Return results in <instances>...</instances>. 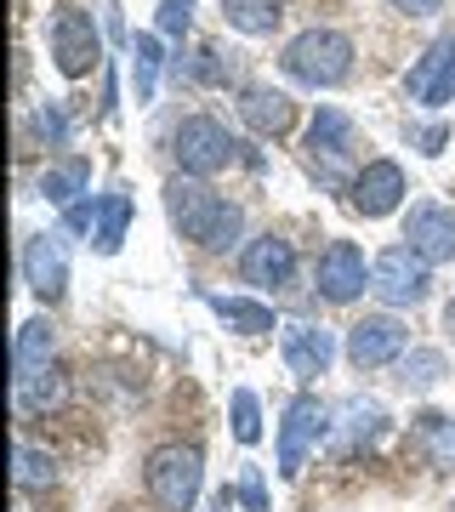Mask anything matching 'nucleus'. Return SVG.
I'll return each mask as SVG.
<instances>
[{"instance_id":"f257e3e1","label":"nucleus","mask_w":455,"mask_h":512,"mask_svg":"<svg viewBox=\"0 0 455 512\" xmlns=\"http://www.w3.org/2000/svg\"><path fill=\"white\" fill-rule=\"evenodd\" d=\"M165 211L177 222L182 239H194L200 251H228L239 239V205L222 200L211 183L200 177H171L165 183Z\"/></svg>"},{"instance_id":"f03ea898","label":"nucleus","mask_w":455,"mask_h":512,"mask_svg":"<svg viewBox=\"0 0 455 512\" xmlns=\"http://www.w3.org/2000/svg\"><path fill=\"white\" fill-rule=\"evenodd\" d=\"M285 74L313 86V92H330L353 74V40L336 35V29H308L285 46Z\"/></svg>"},{"instance_id":"7ed1b4c3","label":"nucleus","mask_w":455,"mask_h":512,"mask_svg":"<svg viewBox=\"0 0 455 512\" xmlns=\"http://www.w3.org/2000/svg\"><path fill=\"white\" fill-rule=\"evenodd\" d=\"M143 478H148V495H154L160 507L188 512L194 501H200V484H205V456L194 450V444H160V450L148 456Z\"/></svg>"},{"instance_id":"20e7f679","label":"nucleus","mask_w":455,"mask_h":512,"mask_svg":"<svg viewBox=\"0 0 455 512\" xmlns=\"http://www.w3.org/2000/svg\"><path fill=\"white\" fill-rule=\"evenodd\" d=\"M171 154H177L182 177H217V171L234 165L239 143L228 137L222 120H211V114H188V120L171 131Z\"/></svg>"},{"instance_id":"39448f33","label":"nucleus","mask_w":455,"mask_h":512,"mask_svg":"<svg viewBox=\"0 0 455 512\" xmlns=\"http://www.w3.org/2000/svg\"><path fill=\"white\" fill-rule=\"evenodd\" d=\"M308 165L319 171V183L330 188H353V120L342 109H319L313 114V131H308Z\"/></svg>"},{"instance_id":"423d86ee","label":"nucleus","mask_w":455,"mask_h":512,"mask_svg":"<svg viewBox=\"0 0 455 512\" xmlns=\"http://www.w3.org/2000/svg\"><path fill=\"white\" fill-rule=\"evenodd\" d=\"M427 268H433V262H427L421 251H410V245H387V251L370 262V291L382 296L387 308H416L421 296H427V285H433Z\"/></svg>"},{"instance_id":"0eeeda50","label":"nucleus","mask_w":455,"mask_h":512,"mask_svg":"<svg viewBox=\"0 0 455 512\" xmlns=\"http://www.w3.org/2000/svg\"><path fill=\"white\" fill-rule=\"evenodd\" d=\"M97 57H103V35H97L91 12H80V6H57V18H52V63L69 74V80H80V74L97 69Z\"/></svg>"},{"instance_id":"6e6552de","label":"nucleus","mask_w":455,"mask_h":512,"mask_svg":"<svg viewBox=\"0 0 455 512\" xmlns=\"http://www.w3.org/2000/svg\"><path fill=\"white\" fill-rule=\"evenodd\" d=\"M325 421H330L325 404L313 399V393L291 399V410H285V421H279V478H296V473H302L308 450L325 439Z\"/></svg>"},{"instance_id":"1a4fd4ad","label":"nucleus","mask_w":455,"mask_h":512,"mask_svg":"<svg viewBox=\"0 0 455 512\" xmlns=\"http://www.w3.org/2000/svg\"><path fill=\"white\" fill-rule=\"evenodd\" d=\"M404 348H410V330H404L393 313H370V319H359V325L347 330V359H353L359 370L393 365Z\"/></svg>"},{"instance_id":"9d476101","label":"nucleus","mask_w":455,"mask_h":512,"mask_svg":"<svg viewBox=\"0 0 455 512\" xmlns=\"http://www.w3.org/2000/svg\"><path fill=\"white\" fill-rule=\"evenodd\" d=\"M404 92H410V103H427V109L450 103L455 97V35H438L427 46V57H416V69L404 74Z\"/></svg>"},{"instance_id":"9b49d317","label":"nucleus","mask_w":455,"mask_h":512,"mask_svg":"<svg viewBox=\"0 0 455 512\" xmlns=\"http://www.w3.org/2000/svg\"><path fill=\"white\" fill-rule=\"evenodd\" d=\"M23 279L40 302H57L69 291V251H63V234H35L23 245Z\"/></svg>"},{"instance_id":"f8f14e48","label":"nucleus","mask_w":455,"mask_h":512,"mask_svg":"<svg viewBox=\"0 0 455 512\" xmlns=\"http://www.w3.org/2000/svg\"><path fill=\"white\" fill-rule=\"evenodd\" d=\"M347 200H353V211H359V217H387V211H399L404 171L393 160L359 165V177H353V188H347Z\"/></svg>"},{"instance_id":"ddd939ff","label":"nucleus","mask_w":455,"mask_h":512,"mask_svg":"<svg viewBox=\"0 0 455 512\" xmlns=\"http://www.w3.org/2000/svg\"><path fill=\"white\" fill-rule=\"evenodd\" d=\"M239 274H245V285H256V291H279V285H291V274H296L291 239H279V234L251 239L245 256H239Z\"/></svg>"},{"instance_id":"4468645a","label":"nucleus","mask_w":455,"mask_h":512,"mask_svg":"<svg viewBox=\"0 0 455 512\" xmlns=\"http://www.w3.org/2000/svg\"><path fill=\"white\" fill-rule=\"evenodd\" d=\"M364 285H370L364 251L359 245H347V239H336V245L319 256V296H325V302H353Z\"/></svg>"},{"instance_id":"2eb2a0df","label":"nucleus","mask_w":455,"mask_h":512,"mask_svg":"<svg viewBox=\"0 0 455 512\" xmlns=\"http://www.w3.org/2000/svg\"><path fill=\"white\" fill-rule=\"evenodd\" d=\"M404 239L427 262H450L455 256V211H444V205H416L410 222H404Z\"/></svg>"},{"instance_id":"dca6fc26","label":"nucleus","mask_w":455,"mask_h":512,"mask_svg":"<svg viewBox=\"0 0 455 512\" xmlns=\"http://www.w3.org/2000/svg\"><path fill=\"white\" fill-rule=\"evenodd\" d=\"M239 120L262 137H285L296 126V103L285 92H273V86H245L239 92Z\"/></svg>"},{"instance_id":"f3484780","label":"nucleus","mask_w":455,"mask_h":512,"mask_svg":"<svg viewBox=\"0 0 455 512\" xmlns=\"http://www.w3.org/2000/svg\"><path fill=\"white\" fill-rule=\"evenodd\" d=\"M285 365L296 370V376H325L330 359H336V336H330L325 325H285Z\"/></svg>"},{"instance_id":"a211bd4d","label":"nucleus","mask_w":455,"mask_h":512,"mask_svg":"<svg viewBox=\"0 0 455 512\" xmlns=\"http://www.w3.org/2000/svg\"><path fill=\"white\" fill-rule=\"evenodd\" d=\"M63 399H69V376H63L57 365H40V370H29V376H18V404L23 410L46 416V410H57Z\"/></svg>"},{"instance_id":"6ab92c4d","label":"nucleus","mask_w":455,"mask_h":512,"mask_svg":"<svg viewBox=\"0 0 455 512\" xmlns=\"http://www.w3.org/2000/svg\"><path fill=\"white\" fill-rule=\"evenodd\" d=\"M222 18L234 23L239 35H273L285 18V0H222Z\"/></svg>"},{"instance_id":"aec40b11","label":"nucleus","mask_w":455,"mask_h":512,"mask_svg":"<svg viewBox=\"0 0 455 512\" xmlns=\"http://www.w3.org/2000/svg\"><path fill=\"white\" fill-rule=\"evenodd\" d=\"M86 183H91V165L80 160V154H69L63 165H46V177H40V194L52 205H69L74 194H86Z\"/></svg>"},{"instance_id":"412c9836","label":"nucleus","mask_w":455,"mask_h":512,"mask_svg":"<svg viewBox=\"0 0 455 512\" xmlns=\"http://www.w3.org/2000/svg\"><path fill=\"white\" fill-rule=\"evenodd\" d=\"M126 222H131V200L126 194H103V205H97V228H91V245L103 256L120 251V239H126Z\"/></svg>"},{"instance_id":"4be33fe9","label":"nucleus","mask_w":455,"mask_h":512,"mask_svg":"<svg viewBox=\"0 0 455 512\" xmlns=\"http://www.w3.org/2000/svg\"><path fill=\"white\" fill-rule=\"evenodd\" d=\"M12 365H18V376H29V370H40V365H52V325H46V319H29V325H18Z\"/></svg>"},{"instance_id":"5701e85b","label":"nucleus","mask_w":455,"mask_h":512,"mask_svg":"<svg viewBox=\"0 0 455 512\" xmlns=\"http://www.w3.org/2000/svg\"><path fill=\"white\" fill-rule=\"evenodd\" d=\"M205 302H211V308H217L234 330H245V336L273 330V308H262V302H245V296H205Z\"/></svg>"},{"instance_id":"b1692460","label":"nucleus","mask_w":455,"mask_h":512,"mask_svg":"<svg viewBox=\"0 0 455 512\" xmlns=\"http://www.w3.org/2000/svg\"><path fill=\"white\" fill-rule=\"evenodd\" d=\"M421 444H427V461L455 473V421L450 416H421Z\"/></svg>"},{"instance_id":"393cba45","label":"nucleus","mask_w":455,"mask_h":512,"mask_svg":"<svg viewBox=\"0 0 455 512\" xmlns=\"http://www.w3.org/2000/svg\"><path fill=\"white\" fill-rule=\"evenodd\" d=\"M154 74H160V40L137 35V40H131V80H137V103L154 97Z\"/></svg>"},{"instance_id":"a878e982","label":"nucleus","mask_w":455,"mask_h":512,"mask_svg":"<svg viewBox=\"0 0 455 512\" xmlns=\"http://www.w3.org/2000/svg\"><path fill=\"white\" fill-rule=\"evenodd\" d=\"M234 439H239V444H256V439H262V410H256V393H251V387H239V393H234Z\"/></svg>"},{"instance_id":"bb28decb","label":"nucleus","mask_w":455,"mask_h":512,"mask_svg":"<svg viewBox=\"0 0 455 512\" xmlns=\"http://www.w3.org/2000/svg\"><path fill=\"white\" fill-rule=\"evenodd\" d=\"M438 376H444V353L421 348V353H410V359H404V382H416V387H433Z\"/></svg>"},{"instance_id":"cd10ccee","label":"nucleus","mask_w":455,"mask_h":512,"mask_svg":"<svg viewBox=\"0 0 455 512\" xmlns=\"http://www.w3.org/2000/svg\"><path fill=\"white\" fill-rule=\"evenodd\" d=\"M18 484H52V456H40L35 444H18Z\"/></svg>"},{"instance_id":"c85d7f7f","label":"nucleus","mask_w":455,"mask_h":512,"mask_svg":"<svg viewBox=\"0 0 455 512\" xmlns=\"http://www.w3.org/2000/svg\"><path fill=\"white\" fill-rule=\"evenodd\" d=\"M188 23H194V0H160V35L182 40Z\"/></svg>"},{"instance_id":"c756f323","label":"nucleus","mask_w":455,"mask_h":512,"mask_svg":"<svg viewBox=\"0 0 455 512\" xmlns=\"http://www.w3.org/2000/svg\"><path fill=\"white\" fill-rule=\"evenodd\" d=\"M35 131L46 137V143H63V137H69V120H63V109H40L35 114Z\"/></svg>"},{"instance_id":"7c9ffc66","label":"nucleus","mask_w":455,"mask_h":512,"mask_svg":"<svg viewBox=\"0 0 455 512\" xmlns=\"http://www.w3.org/2000/svg\"><path fill=\"white\" fill-rule=\"evenodd\" d=\"M239 495H245V507H251V512H262V507H268V495H262V478H256V473H245Z\"/></svg>"},{"instance_id":"2f4dec72","label":"nucleus","mask_w":455,"mask_h":512,"mask_svg":"<svg viewBox=\"0 0 455 512\" xmlns=\"http://www.w3.org/2000/svg\"><path fill=\"white\" fill-rule=\"evenodd\" d=\"M393 6H399V12H410V18H427V12H438V6H444V0H393Z\"/></svg>"},{"instance_id":"473e14b6","label":"nucleus","mask_w":455,"mask_h":512,"mask_svg":"<svg viewBox=\"0 0 455 512\" xmlns=\"http://www.w3.org/2000/svg\"><path fill=\"white\" fill-rule=\"evenodd\" d=\"M438 148H444V131H421V154H438Z\"/></svg>"}]
</instances>
